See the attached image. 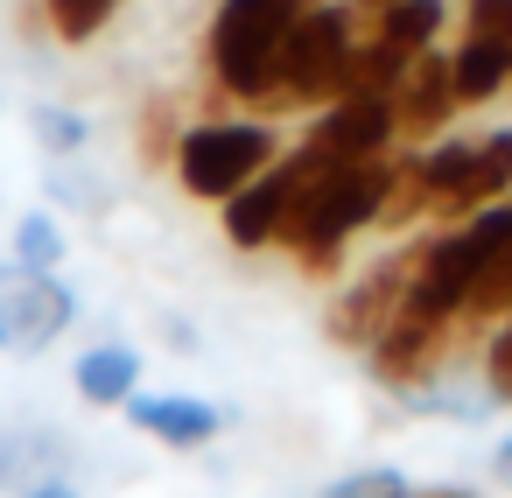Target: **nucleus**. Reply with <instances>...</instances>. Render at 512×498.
I'll list each match as a JSON object with an SVG mask.
<instances>
[{"label": "nucleus", "instance_id": "obj_4", "mask_svg": "<svg viewBox=\"0 0 512 498\" xmlns=\"http://www.w3.org/2000/svg\"><path fill=\"white\" fill-rule=\"evenodd\" d=\"M274 155H281V141L267 120H204V127H183V141H176V183L204 204H225Z\"/></svg>", "mask_w": 512, "mask_h": 498}, {"label": "nucleus", "instance_id": "obj_7", "mask_svg": "<svg viewBox=\"0 0 512 498\" xmlns=\"http://www.w3.org/2000/svg\"><path fill=\"white\" fill-rule=\"evenodd\" d=\"M302 148L337 169V162H365V155H393L400 127H393V92H344L330 106H316V127L302 134Z\"/></svg>", "mask_w": 512, "mask_h": 498}, {"label": "nucleus", "instance_id": "obj_3", "mask_svg": "<svg viewBox=\"0 0 512 498\" xmlns=\"http://www.w3.org/2000/svg\"><path fill=\"white\" fill-rule=\"evenodd\" d=\"M351 50H358V15L344 8V0H309L302 22H295L288 43H281V64H274V85H267V99H260V120L330 106V99L344 92Z\"/></svg>", "mask_w": 512, "mask_h": 498}, {"label": "nucleus", "instance_id": "obj_11", "mask_svg": "<svg viewBox=\"0 0 512 498\" xmlns=\"http://www.w3.org/2000/svg\"><path fill=\"white\" fill-rule=\"evenodd\" d=\"M498 197H512V127H505V134H484V141L470 148V169H463L456 197H449L435 218L456 225V218H470V211H484V204H498Z\"/></svg>", "mask_w": 512, "mask_h": 498}, {"label": "nucleus", "instance_id": "obj_19", "mask_svg": "<svg viewBox=\"0 0 512 498\" xmlns=\"http://www.w3.org/2000/svg\"><path fill=\"white\" fill-rule=\"evenodd\" d=\"M463 36L512 43V0H463Z\"/></svg>", "mask_w": 512, "mask_h": 498}, {"label": "nucleus", "instance_id": "obj_23", "mask_svg": "<svg viewBox=\"0 0 512 498\" xmlns=\"http://www.w3.org/2000/svg\"><path fill=\"white\" fill-rule=\"evenodd\" d=\"M162 337H169V344H176V351H197V330H190V323H183V316H169V323H162Z\"/></svg>", "mask_w": 512, "mask_h": 498}, {"label": "nucleus", "instance_id": "obj_12", "mask_svg": "<svg viewBox=\"0 0 512 498\" xmlns=\"http://www.w3.org/2000/svg\"><path fill=\"white\" fill-rule=\"evenodd\" d=\"M71 386L85 407H127L141 393V351L134 344H92V351H78Z\"/></svg>", "mask_w": 512, "mask_h": 498}, {"label": "nucleus", "instance_id": "obj_14", "mask_svg": "<svg viewBox=\"0 0 512 498\" xmlns=\"http://www.w3.org/2000/svg\"><path fill=\"white\" fill-rule=\"evenodd\" d=\"M442 22H449L442 0H386V8L372 15V36H379V43H393L400 57H421V50H435Z\"/></svg>", "mask_w": 512, "mask_h": 498}, {"label": "nucleus", "instance_id": "obj_15", "mask_svg": "<svg viewBox=\"0 0 512 498\" xmlns=\"http://www.w3.org/2000/svg\"><path fill=\"white\" fill-rule=\"evenodd\" d=\"M29 134H36L50 155H85V141H92V120H85V113H71V106H50V99H36V106H29Z\"/></svg>", "mask_w": 512, "mask_h": 498}, {"label": "nucleus", "instance_id": "obj_25", "mask_svg": "<svg viewBox=\"0 0 512 498\" xmlns=\"http://www.w3.org/2000/svg\"><path fill=\"white\" fill-rule=\"evenodd\" d=\"M0 351H15V330H8V309H0Z\"/></svg>", "mask_w": 512, "mask_h": 498}, {"label": "nucleus", "instance_id": "obj_9", "mask_svg": "<svg viewBox=\"0 0 512 498\" xmlns=\"http://www.w3.org/2000/svg\"><path fill=\"white\" fill-rule=\"evenodd\" d=\"M456 113H463V99H456L449 57H442V50H421V57L407 64V78L393 85V127H400V148L442 141Z\"/></svg>", "mask_w": 512, "mask_h": 498}, {"label": "nucleus", "instance_id": "obj_26", "mask_svg": "<svg viewBox=\"0 0 512 498\" xmlns=\"http://www.w3.org/2000/svg\"><path fill=\"white\" fill-rule=\"evenodd\" d=\"M358 8H365V15H379V8H386V0H358Z\"/></svg>", "mask_w": 512, "mask_h": 498}, {"label": "nucleus", "instance_id": "obj_8", "mask_svg": "<svg viewBox=\"0 0 512 498\" xmlns=\"http://www.w3.org/2000/svg\"><path fill=\"white\" fill-rule=\"evenodd\" d=\"M0 309H8V330H15V351H43L71 330L78 316V295L57 267H22L8 260L0 267Z\"/></svg>", "mask_w": 512, "mask_h": 498}, {"label": "nucleus", "instance_id": "obj_2", "mask_svg": "<svg viewBox=\"0 0 512 498\" xmlns=\"http://www.w3.org/2000/svg\"><path fill=\"white\" fill-rule=\"evenodd\" d=\"M302 8L309 0H218L211 36H204V71L218 92L211 106H253L260 113L274 64H281V43L302 22Z\"/></svg>", "mask_w": 512, "mask_h": 498}, {"label": "nucleus", "instance_id": "obj_20", "mask_svg": "<svg viewBox=\"0 0 512 498\" xmlns=\"http://www.w3.org/2000/svg\"><path fill=\"white\" fill-rule=\"evenodd\" d=\"M393 491H407L400 470H351V477H337L323 498H393Z\"/></svg>", "mask_w": 512, "mask_h": 498}, {"label": "nucleus", "instance_id": "obj_18", "mask_svg": "<svg viewBox=\"0 0 512 498\" xmlns=\"http://www.w3.org/2000/svg\"><path fill=\"white\" fill-rule=\"evenodd\" d=\"M484 393H491L498 407H512V323H498V330L484 337Z\"/></svg>", "mask_w": 512, "mask_h": 498}, {"label": "nucleus", "instance_id": "obj_13", "mask_svg": "<svg viewBox=\"0 0 512 498\" xmlns=\"http://www.w3.org/2000/svg\"><path fill=\"white\" fill-rule=\"evenodd\" d=\"M449 78H456V99H463V106H491L498 92H512V43L463 36V43L449 50Z\"/></svg>", "mask_w": 512, "mask_h": 498}, {"label": "nucleus", "instance_id": "obj_16", "mask_svg": "<svg viewBox=\"0 0 512 498\" xmlns=\"http://www.w3.org/2000/svg\"><path fill=\"white\" fill-rule=\"evenodd\" d=\"M64 253H71V239H64V225L50 211H29L15 225V260L22 267H64Z\"/></svg>", "mask_w": 512, "mask_h": 498}, {"label": "nucleus", "instance_id": "obj_27", "mask_svg": "<svg viewBox=\"0 0 512 498\" xmlns=\"http://www.w3.org/2000/svg\"><path fill=\"white\" fill-rule=\"evenodd\" d=\"M505 323H512V316H505Z\"/></svg>", "mask_w": 512, "mask_h": 498}, {"label": "nucleus", "instance_id": "obj_21", "mask_svg": "<svg viewBox=\"0 0 512 498\" xmlns=\"http://www.w3.org/2000/svg\"><path fill=\"white\" fill-rule=\"evenodd\" d=\"M36 477H43V470L29 463V442H0V484L22 491V484H36Z\"/></svg>", "mask_w": 512, "mask_h": 498}, {"label": "nucleus", "instance_id": "obj_5", "mask_svg": "<svg viewBox=\"0 0 512 498\" xmlns=\"http://www.w3.org/2000/svg\"><path fill=\"white\" fill-rule=\"evenodd\" d=\"M309 176H323V162H316L309 148H295V155H274V162H267V169H260L246 190H239V197H225V239H232L239 253H260V246H274Z\"/></svg>", "mask_w": 512, "mask_h": 498}, {"label": "nucleus", "instance_id": "obj_24", "mask_svg": "<svg viewBox=\"0 0 512 498\" xmlns=\"http://www.w3.org/2000/svg\"><path fill=\"white\" fill-rule=\"evenodd\" d=\"M491 477H498V484H505V491H512V435H505V442H498V449H491Z\"/></svg>", "mask_w": 512, "mask_h": 498}, {"label": "nucleus", "instance_id": "obj_17", "mask_svg": "<svg viewBox=\"0 0 512 498\" xmlns=\"http://www.w3.org/2000/svg\"><path fill=\"white\" fill-rule=\"evenodd\" d=\"M176 141H183V120H176V99H148L141 106V162H176Z\"/></svg>", "mask_w": 512, "mask_h": 498}, {"label": "nucleus", "instance_id": "obj_10", "mask_svg": "<svg viewBox=\"0 0 512 498\" xmlns=\"http://www.w3.org/2000/svg\"><path fill=\"white\" fill-rule=\"evenodd\" d=\"M120 414H127L141 435L169 442V449H204V442L225 428V414H218L211 400H190V393H134Z\"/></svg>", "mask_w": 512, "mask_h": 498}, {"label": "nucleus", "instance_id": "obj_22", "mask_svg": "<svg viewBox=\"0 0 512 498\" xmlns=\"http://www.w3.org/2000/svg\"><path fill=\"white\" fill-rule=\"evenodd\" d=\"M22 498H78V484L50 470V477H36V484H22Z\"/></svg>", "mask_w": 512, "mask_h": 498}, {"label": "nucleus", "instance_id": "obj_1", "mask_svg": "<svg viewBox=\"0 0 512 498\" xmlns=\"http://www.w3.org/2000/svg\"><path fill=\"white\" fill-rule=\"evenodd\" d=\"M386 183H393V155H365V162H337V169L309 176L274 246H281L309 281H330V274L344 267L351 239H358L365 225H379Z\"/></svg>", "mask_w": 512, "mask_h": 498}, {"label": "nucleus", "instance_id": "obj_6", "mask_svg": "<svg viewBox=\"0 0 512 498\" xmlns=\"http://www.w3.org/2000/svg\"><path fill=\"white\" fill-rule=\"evenodd\" d=\"M414 260H421V246H407V253H386V260H372L337 302H330V316H323V337L337 344V351H372V337L400 316V302H407V281H414Z\"/></svg>", "mask_w": 512, "mask_h": 498}]
</instances>
